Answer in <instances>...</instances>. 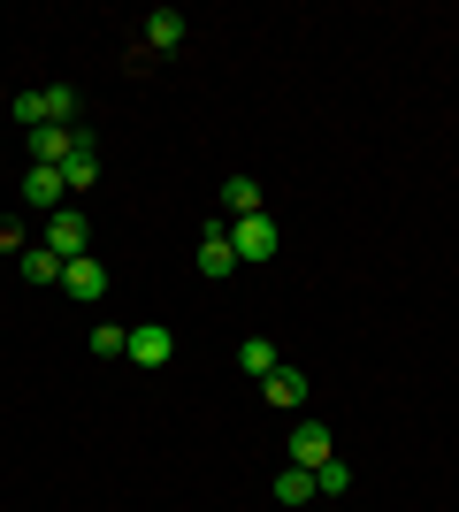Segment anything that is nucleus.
<instances>
[{
    "label": "nucleus",
    "instance_id": "1",
    "mask_svg": "<svg viewBox=\"0 0 459 512\" xmlns=\"http://www.w3.org/2000/svg\"><path fill=\"white\" fill-rule=\"evenodd\" d=\"M46 253L62 260V268H69V260H85V253H92V222H85V214H77V207L46 214Z\"/></svg>",
    "mask_w": 459,
    "mask_h": 512
},
{
    "label": "nucleus",
    "instance_id": "2",
    "mask_svg": "<svg viewBox=\"0 0 459 512\" xmlns=\"http://www.w3.org/2000/svg\"><path fill=\"white\" fill-rule=\"evenodd\" d=\"M85 146H100V138H92V130H31V169H62V161H77V153Z\"/></svg>",
    "mask_w": 459,
    "mask_h": 512
},
{
    "label": "nucleus",
    "instance_id": "3",
    "mask_svg": "<svg viewBox=\"0 0 459 512\" xmlns=\"http://www.w3.org/2000/svg\"><path fill=\"white\" fill-rule=\"evenodd\" d=\"M230 253L238 260H276L284 253V230H276L268 214H245V222H230Z\"/></svg>",
    "mask_w": 459,
    "mask_h": 512
},
{
    "label": "nucleus",
    "instance_id": "4",
    "mask_svg": "<svg viewBox=\"0 0 459 512\" xmlns=\"http://www.w3.org/2000/svg\"><path fill=\"white\" fill-rule=\"evenodd\" d=\"M62 291H69V299H77V306H92V299H108V260H100V253H85V260H69V268H62Z\"/></svg>",
    "mask_w": 459,
    "mask_h": 512
},
{
    "label": "nucleus",
    "instance_id": "5",
    "mask_svg": "<svg viewBox=\"0 0 459 512\" xmlns=\"http://www.w3.org/2000/svg\"><path fill=\"white\" fill-rule=\"evenodd\" d=\"M192 268H199L207 283H222L230 268H245V260L230 253V222H215V230H199V260H192Z\"/></svg>",
    "mask_w": 459,
    "mask_h": 512
},
{
    "label": "nucleus",
    "instance_id": "6",
    "mask_svg": "<svg viewBox=\"0 0 459 512\" xmlns=\"http://www.w3.org/2000/svg\"><path fill=\"white\" fill-rule=\"evenodd\" d=\"M329 459H337V444H329L322 421H299V428H291V467L314 474V467H329Z\"/></svg>",
    "mask_w": 459,
    "mask_h": 512
},
{
    "label": "nucleus",
    "instance_id": "7",
    "mask_svg": "<svg viewBox=\"0 0 459 512\" xmlns=\"http://www.w3.org/2000/svg\"><path fill=\"white\" fill-rule=\"evenodd\" d=\"M261 398H268V406H276V413H299L306 398H314V383H306L299 367H276V375H268V383H261Z\"/></svg>",
    "mask_w": 459,
    "mask_h": 512
},
{
    "label": "nucleus",
    "instance_id": "8",
    "mask_svg": "<svg viewBox=\"0 0 459 512\" xmlns=\"http://www.w3.org/2000/svg\"><path fill=\"white\" fill-rule=\"evenodd\" d=\"M62 199H69L62 169H23V207H46V214H62Z\"/></svg>",
    "mask_w": 459,
    "mask_h": 512
},
{
    "label": "nucleus",
    "instance_id": "9",
    "mask_svg": "<svg viewBox=\"0 0 459 512\" xmlns=\"http://www.w3.org/2000/svg\"><path fill=\"white\" fill-rule=\"evenodd\" d=\"M169 352H176V337L161 329V321H146V329H131V352H123V360H138V367H169Z\"/></svg>",
    "mask_w": 459,
    "mask_h": 512
},
{
    "label": "nucleus",
    "instance_id": "10",
    "mask_svg": "<svg viewBox=\"0 0 459 512\" xmlns=\"http://www.w3.org/2000/svg\"><path fill=\"white\" fill-rule=\"evenodd\" d=\"M238 367H245V375H253V383H268V375L284 367V352H276V344H268V337H245V344H238Z\"/></svg>",
    "mask_w": 459,
    "mask_h": 512
},
{
    "label": "nucleus",
    "instance_id": "11",
    "mask_svg": "<svg viewBox=\"0 0 459 512\" xmlns=\"http://www.w3.org/2000/svg\"><path fill=\"white\" fill-rule=\"evenodd\" d=\"M184 31H192V23L176 16V8H153V16H146V46H161V54H176V46H184Z\"/></svg>",
    "mask_w": 459,
    "mask_h": 512
},
{
    "label": "nucleus",
    "instance_id": "12",
    "mask_svg": "<svg viewBox=\"0 0 459 512\" xmlns=\"http://www.w3.org/2000/svg\"><path fill=\"white\" fill-rule=\"evenodd\" d=\"M222 207H230V222H245V214H268L253 176H230V184H222Z\"/></svg>",
    "mask_w": 459,
    "mask_h": 512
},
{
    "label": "nucleus",
    "instance_id": "13",
    "mask_svg": "<svg viewBox=\"0 0 459 512\" xmlns=\"http://www.w3.org/2000/svg\"><path fill=\"white\" fill-rule=\"evenodd\" d=\"M16 276H23V283H39V291H46V283H62V260L46 253V245H31V253L16 260Z\"/></svg>",
    "mask_w": 459,
    "mask_h": 512
},
{
    "label": "nucleus",
    "instance_id": "14",
    "mask_svg": "<svg viewBox=\"0 0 459 512\" xmlns=\"http://www.w3.org/2000/svg\"><path fill=\"white\" fill-rule=\"evenodd\" d=\"M39 100H46V123L54 130H77V85H46Z\"/></svg>",
    "mask_w": 459,
    "mask_h": 512
},
{
    "label": "nucleus",
    "instance_id": "15",
    "mask_svg": "<svg viewBox=\"0 0 459 512\" xmlns=\"http://www.w3.org/2000/svg\"><path fill=\"white\" fill-rule=\"evenodd\" d=\"M276 497H284V505H314L322 490H314V474H306V467H284V474H276Z\"/></svg>",
    "mask_w": 459,
    "mask_h": 512
},
{
    "label": "nucleus",
    "instance_id": "16",
    "mask_svg": "<svg viewBox=\"0 0 459 512\" xmlns=\"http://www.w3.org/2000/svg\"><path fill=\"white\" fill-rule=\"evenodd\" d=\"M92 176H100V153H77V161H62V184H69V192H92Z\"/></svg>",
    "mask_w": 459,
    "mask_h": 512
},
{
    "label": "nucleus",
    "instance_id": "17",
    "mask_svg": "<svg viewBox=\"0 0 459 512\" xmlns=\"http://www.w3.org/2000/svg\"><path fill=\"white\" fill-rule=\"evenodd\" d=\"M123 352H131V329H108V321H100V329H92V360H123Z\"/></svg>",
    "mask_w": 459,
    "mask_h": 512
},
{
    "label": "nucleus",
    "instance_id": "18",
    "mask_svg": "<svg viewBox=\"0 0 459 512\" xmlns=\"http://www.w3.org/2000/svg\"><path fill=\"white\" fill-rule=\"evenodd\" d=\"M314 490H322V497H345V490H352V467H345V459H329V467H314Z\"/></svg>",
    "mask_w": 459,
    "mask_h": 512
},
{
    "label": "nucleus",
    "instance_id": "19",
    "mask_svg": "<svg viewBox=\"0 0 459 512\" xmlns=\"http://www.w3.org/2000/svg\"><path fill=\"white\" fill-rule=\"evenodd\" d=\"M0 253H16V260L31 253V245H23V230H16V222H0Z\"/></svg>",
    "mask_w": 459,
    "mask_h": 512
}]
</instances>
